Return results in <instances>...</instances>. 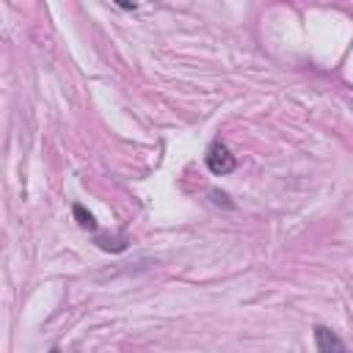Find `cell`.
I'll return each instance as SVG.
<instances>
[{"instance_id":"7a4b0ae2","label":"cell","mask_w":353,"mask_h":353,"mask_svg":"<svg viewBox=\"0 0 353 353\" xmlns=\"http://www.w3.org/2000/svg\"><path fill=\"white\" fill-rule=\"evenodd\" d=\"M314 345H317V353H347V347L339 339V334L325 328V325L314 328Z\"/></svg>"},{"instance_id":"52a82bcc","label":"cell","mask_w":353,"mask_h":353,"mask_svg":"<svg viewBox=\"0 0 353 353\" xmlns=\"http://www.w3.org/2000/svg\"><path fill=\"white\" fill-rule=\"evenodd\" d=\"M47 353H61V347H50V350H47Z\"/></svg>"},{"instance_id":"6da1fadb","label":"cell","mask_w":353,"mask_h":353,"mask_svg":"<svg viewBox=\"0 0 353 353\" xmlns=\"http://www.w3.org/2000/svg\"><path fill=\"white\" fill-rule=\"evenodd\" d=\"M204 163H207V168L215 174V176H223V174H232L234 171V165H237V160H234V154L221 143V141H215V143H210V149H207V154H204Z\"/></svg>"},{"instance_id":"3957f363","label":"cell","mask_w":353,"mask_h":353,"mask_svg":"<svg viewBox=\"0 0 353 353\" xmlns=\"http://www.w3.org/2000/svg\"><path fill=\"white\" fill-rule=\"evenodd\" d=\"M127 234H97V245L99 248H105V251H113V254H119V251H124L127 248Z\"/></svg>"},{"instance_id":"8992f818","label":"cell","mask_w":353,"mask_h":353,"mask_svg":"<svg viewBox=\"0 0 353 353\" xmlns=\"http://www.w3.org/2000/svg\"><path fill=\"white\" fill-rule=\"evenodd\" d=\"M119 6H121V8H127V11H135V8H138L135 3H119Z\"/></svg>"},{"instance_id":"277c9868","label":"cell","mask_w":353,"mask_h":353,"mask_svg":"<svg viewBox=\"0 0 353 353\" xmlns=\"http://www.w3.org/2000/svg\"><path fill=\"white\" fill-rule=\"evenodd\" d=\"M72 212H74V218H77V223L83 226V229H88V232H97V221H94V215L83 207V204H74L72 207Z\"/></svg>"},{"instance_id":"5b68a950","label":"cell","mask_w":353,"mask_h":353,"mask_svg":"<svg viewBox=\"0 0 353 353\" xmlns=\"http://www.w3.org/2000/svg\"><path fill=\"white\" fill-rule=\"evenodd\" d=\"M210 196H212V201H215V204H223V207H234V204L229 201V196H226L223 190H218V188H215V190H210Z\"/></svg>"}]
</instances>
